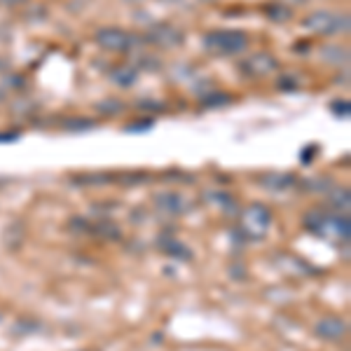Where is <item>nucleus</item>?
<instances>
[{
	"label": "nucleus",
	"mask_w": 351,
	"mask_h": 351,
	"mask_svg": "<svg viewBox=\"0 0 351 351\" xmlns=\"http://www.w3.org/2000/svg\"><path fill=\"white\" fill-rule=\"evenodd\" d=\"M204 45L216 54H239L248 47V36L241 31H211L204 38Z\"/></svg>",
	"instance_id": "obj_1"
},
{
	"label": "nucleus",
	"mask_w": 351,
	"mask_h": 351,
	"mask_svg": "<svg viewBox=\"0 0 351 351\" xmlns=\"http://www.w3.org/2000/svg\"><path fill=\"white\" fill-rule=\"evenodd\" d=\"M304 223L328 239H347L349 237V220L342 216H324L319 211H311V216H307Z\"/></svg>",
	"instance_id": "obj_2"
},
{
	"label": "nucleus",
	"mask_w": 351,
	"mask_h": 351,
	"mask_svg": "<svg viewBox=\"0 0 351 351\" xmlns=\"http://www.w3.org/2000/svg\"><path fill=\"white\" fill-rule=\"evenodd\" d=\"M304 26L314 33L321 36H337V33L347 31L349 26V16L347 14H337V12H314L304 19Z\"/></svg>",
	"instance_id": "obj_3"
},
{
	"label": "nucleus",
	"mask_w": 351,
	"mask_h": 351,
	"mask_svg": "<svg viewBox=\"0 0 351 351\" xmlns=\"http://www.w3.org/2000/svg\"><path fill=\"white\" fill-rule=\"evenodd\" d=\"M96 43L104 49H110V52H127L136 45V38L129 31H122V28H101L96 33Z\"/></svg>",
	"instance_id": "obj_4"
},
{
	"label": "nucleus",
	"mask_w": 351,
	"mask_h": 351,
	"mask_svg": "<svg viewBox=\"0 0 351 351\" xmlns=\"http://www.w3.org/2000/svg\"><path fill=\"white\" fill-rule=\"evenodd\" d=\"M269 223H271V213L263 204H253V206L243 213V230L253 237H263L265 232H267Z\"/></svg>",
	"instance_id": "obj_5"
},
{
	"label": "nucleus",
	"mask_w": 351,
	"mask_h": 351,
	"mask_svg": "<svg viewBox=\"0 0 351 351\" xmlns=\"http://www.w3.org/2000/svg\"><path fill=\"white\" fill-rule=\"evenodd\" d=\"M150 40L162 45V47H178V45L183 43V33L173 26H157V28H152Z\"/></svg>",
	"instance_id": "obj_6"
},
{
	"label": "nucleus",
	"mask_w": 351,
	"mask_h": 351,
	"mask_svg": "<svg viewBox=\"0 0 351 351\" xmlns=\"http://www.w3.org/2000/svg\"><path fill=\"white\" fill-rule=\"evenodd\" d=\"M243 68H246L251 75H267V73H271L276 68V61H274V56H269V54H253L251 59L243 64Z\"/></svg>",
	"instance_id": "obj_7"
},
{
	"label": "nucleus",
	"mask_w": 351,
	"mask_h": 351,
	"mask_svg": "<svg viewBox=\"0 0 351 351\" xmlns=\"http://www.w3.org/2000/svg\"><path fill=\"white\" fill-rule=\"evenodd\" d=\"M344 321H339V319H324L319 324V335H324V337H342L344 335Z\"/></svg>",
	"instance_id": "obj_8"
},
{
	"label": "nucleus",
	"mask_w": 351,
	"mask_h": 351,
	"mask_svg": "<svg viewBox=\"0 0 351 351\" xmlns=\"http://www.w3.org/2000/svg\"><path fill=\"white\" fill-rule=\"evenodd\" d=\"M112 80H115V84H120V87H132L136 82V71L132 66H120L112 71Z\"/></svg>",
	"instance_id": "obj_9"
},
{
	"label": "nucleus",
	"mask_w": 351,
	"mask_h": 351,
	"mask_svg": "<svg viewBox=\"0 0 351 351\" xmlns=\"http://www.w3.org/2000/svg\"><path fill=\"white\" fill-rule=\"evenodd\" d=\"M157 204H160L164 211H169V213H180V208H183V202H180V197L171 195V192H164L160 199H157Z\"/></svg>",
	"instance_id": "obj_10"
},
{
	"label": "nucleus",
	"mask_w": 351,
	"mask_h": 351,
	"mask_svg": "<svg viewBox=\"0 0 351 351\" xmlns=\"http://www.w3.org/2000/svg\"><path fill=\"white\" fill-rule=\"evenodd\" d=\"M271 19L274 21H286V19H291L293 12H291V8H288L286 3H281V5H267V10H265Z\"/></svg>",
	"instance_id": "obj_11"
},
{
	"label": "nucleus",
	"mask_w": 351,
	"mask_h": 351,
	"mask_svg": "<svg viewBox=\"0 0 351 351\" xmlns=\"http://www.w3.org/2000/svg\"><path fill=\"white\" fill-rule=\"evenodd\" d=\"M3 3H8V5H14V3H21V0H3Z\"/></svg>",
	"instance_id": "obj_12"
},
{
	"label": "nucleus",
	"mask_w": 351,
	"mask_h": 351,
	"mask_svg": "<svg viewBox=\"0 0 351 351\" xmlns=\"http://www.w3.org/2000/svg\"><path fill=\"white\" fill-rule=\"evenodd\" d=\"M288 3H304V0H288Z\"/></svg>",
	"instance_id": "obj_13"
}]
</instances>
